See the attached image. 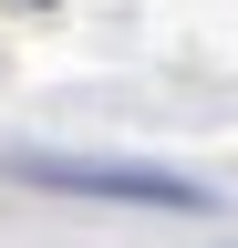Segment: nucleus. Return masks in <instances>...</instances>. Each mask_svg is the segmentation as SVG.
<instances>
[{"mask_svg": "<svg viewBox=\"0 0 238 248\" xmlns=\"http://www.w3.org/2000/svg\"><path fill=\"white\" fill-rule=\"evenodd\" d=\"M21 186H42V197H94V207H166V217H207L197 176H166V166H114V155H11Z\"/></svg>", "mask_w": 238, "mask_h": 248, "instance_id": "f257e3e1", "label": "nucleus"}]
</instances>
